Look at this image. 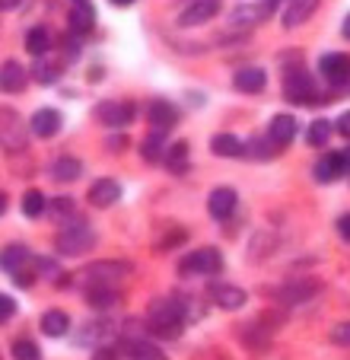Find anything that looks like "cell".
<instances>
[{
	"instance_id": "obj_1",
	"label": "cell",
	"mask_w": 350,
	"mask_h": 360,
	"mask_svg": "<svg viewBox=\"0 0 350 360\" xmlns=\"http://www.w3.org/2000/svg\"><path fill=\"white\" fill-rule=\"evenodd\" d=\"M182 319H185V303L179 297H160L147 309L150 332L166 335V338H175V335L182 332Z\"/></svg>"
},
{
	"instance_id": "obj_2",
	"label": "cell",
	"mask_w": 350,
	"mask_h": 360,
	"mask_svg": "<svg viewBox=\"0 0 350 360\" xmlns=\"http://www.w3.org/2000/svg\"><path fill=\"white\" fill-rule=\"evenodd\" d=\"M96 245V233L89 230V224L80 217V214H74V217H67V226H64L61 233H58V252L61 255H86L89 249Z\"/></svg>"
},
{
	"instance_id": "obj_3",
	"label": "cell",
	"mask_w": 350,
	"mask_h": 360,
	"mask_svg": "<svg viewBox=\"0 0 350 360\" xmlns=\"http://www.w3.org/2000/svg\"><path fill=\"white\" fill-rule=\"evenodd\" d=\"M128 271H131V265H122V262H99V265H89L77 281L86 290H93V287H118L128 278Z\"/></svg>"
},
{
	"instance_id": "obj_4",
	"label": "cell",
	"mask_w": 350,
	"mask_h": 360,
	"mask_svg": "<svg viewBox=\"0 0 350 360\" xmlns=\"http://www.w3.org/2000/svg\"><path fill=\"white\" fill-rule=\"evenodd\" d=\"M223 0H185L182 10H179V26L191 29V26H204L220 13Z\"/></svg>"
},
{
	"instance_id": "obj_5",
	"label": "cell",
	"mask_w": 350,
	"mask_h": 360,
	"mask_svg": "<svg viewBox=\"0 0 350 360\" xmlns=\"http://www.w3.org/2000/svg\"><path fill=\"white\" fill-rule=\"evenodd\" d=\"M283 93H287L290 102H297V105H306V102H312V99H316L312 77L306 74L303 68H290L287 77H283Z\"/></svg>"
},
{
	"instance_id": "obj_6",
	"label": "cell",
	"mask_w": 350,
	"mask_h": 360,
	"mask_svg": "<svg viewBox=\"0 0 350 360\" xmlns=\"http://www.w3.org/2000/svg\"><path fill=\"white\" fill-rule=\"evenodd\" d=\"M220 268H223L220 252L207 245V249H197V252H191V255H185L179 271L182 274H216Z\"/></svg>"
},
{
	"instance_id": "obj_7",
	"label": "cell",
	"mask_w": 350,
	"mask_h": 360,
	"mask_svg": "<svg viewBox=\"0 0 350 360\" xmlns=\"http://www.w3.org/2000/svg\"><path fill=\"white\" fill-rule=\"evenodd\" d=\"M96 118H99L102 124H108V128H122V124H128L131 118H134V102H128V99L99 102V105H96Z\"/></svg>"
},
{
	"instance_id": "obj_8",
	"label": "cell",
	"mask_w": 350,
	"mask_h": 360,
	"mask_svg": "<svg viewBox=\"0 0 350 360\" xmlns=\"http://www.w3.org/2000/svg\"><path fill=\"white\" fill-rule=\"evenodd\" d=\"M347 163H350L347 153H325V157L316 163V179L318 182H337V179L350 169Z\"/></svg>"
},
{
	"instance_id": "obj_9",
	"label": "cell",
	"mask_w": 350,
	"mask_h": 360,
	"mask_svg": "<svg viewBox=\"0 0 350 360\" xmlns=\"http://www.w3.org/2000/svg\"><path fill=\"white\" fill-rule=\"evenodd\" d=\"M207 207L216 220H226L229 214L236 211V188H229V185H220V188L210 191L207 198Z\"/></svg>"
},
{
	"instance_id": "obj_10",
	"label": "cell",
	"mask_w": 350,
	"mask_h": 360,
	"mask_svg": "<svg viewBox=\"0 0 350 360\" xmlns=\"http://www.w3.org/2000/svg\"><path fill=\"white\" fill-rule=\"evenodd\" d=\"M147 115H150V128H153V131H169L175 122H179V109H175L172 102H166V99H153V102H150Z\"/></svg>"
},
{
	"instance_id": "obj_11",
	"label": "cell",
	"mask_w": 350,
	"mask_h": 360,
	"mask_svg": "<svg viewBox=\"0 0 350 360\" xmlns=\"http://www.w3.org/2000/svg\"><path fill=\"white\" fill-rule=\"evenodd\" d=\"M210 297H214V303L220 306V309H242V306L249 303V293L236 284H216L214 290H210Z\"/></svg>"
},
{
	"instance_id": "obj_12",
	"label": "cell",
	"mask_w": 350,
	"mask_h": 360,
	"mask_svg": "<svg viewBox=\"0 0 350 360\" xmlns=\"http://www.w3.org/2000/svg\"><path fill=\"white\" fill-rule=\"evenodd\" d=\"M118 198H122V185L115 182V179H99L89 188V204L93 207H112Z\"/></svg>"
},
{
	"instance_id": "obj_13",
	"label": "cell",
	"mask_w": 350,
	"mask_h": 360,
	"mask_svg": "<svg viewBox=\"0 0 350 360\" xmlns=\"http://www.w3.org/2000/svg\"><path fill=\"white\" fill-rule=\"evenodd\" d=\"M318 10V0H290L287 10H283V26L287 29H297L309 20L312 13Z\"/></svg>"
},
{
	"instance_id": "obj_14",
	"label": "cell",
	"mask_w": 350,
	"mask_h": 360,
	"mask_svg": "<svg viewBox=\"0 0 350 360\" xmlns=\"http://www.w3.org/2000/svg\"><path fill=\"white\" fill-rule=\"evenodd\" d=\"M318 68H322V74L328 77L331 83H347L350 80V58L347 55H325Z\"/></svg>"
},
{
	"instance_id": "obj_15",
	"label": "cell",
	"mask_w": 350,
	"mask_h": 360,
	"mask_svg": "<svg viewBox=\"0 0 350 360\" xmlns=\"http://www.w3.org/2000/svg\"><path fill=\"white\" fill-rule=\"evenodd\" d=\"M233 83H236L239 93H261L268 86V74L261 68H242V70H236V80Z\"/></svg>"
},
{
	"instance_id": "obj_16",
	"label": "cell",
	"mask_w": 350,
	"mask_h": 360,
	"mask_svg": "<svg viewBox=\"0 0 350 360\" xmlns=\"http://www.w3.org/2000/svg\"><path fill=\"white\" fill-rule=\"evenodd\" d=\"M32 131L39 137H51L61 131V112L58 109H39L32 115Z\"/></svg>"
},
{
	"instance_id": "obj_17",
	"label": "cell",
	"mask_w": 350,
	"mask_h": 360,
	"mask_svg": "<svg viewBox=\"0 0 350 360\" xmlns=\"http://www.w3.org/2000/svg\"><path fill=\"white\" fill-rule=\"evenodd\" d=\"M0 86L7 89V93H20L26 86V70H22L20 61H7L4 70H0Z\"/></svg>"
},
{
	"instance_id": "obj_18",
	"label": "cell",
	"mask_w": 350,
	"mask_h": 360,
	"mask_svg": "<svg viewBox=\"0 0 350 360\" xmlns=\"http://www.w3.org/2000/svg\"><path fill=\"white\" fill-rule=\"evenodd\" d=\"M210 150H214L216 157H245V143L236 134H216L210 141Z\"/></svg>"
},
{
	"instance_id": "obj_19",
	"label": "cell",
	"mask_w": 350,
	"mask_h": 360,
	"mask_svg": "<svg viewBox=\"0 0 350 360\" xmlns=\"http://www.w3.org/2000/svg\"><path fill=\"white\" fill-rule=\"evenodd\" d=\"M67 328H70V319L61 309H48V313L41 316V332H45L48 338H61V335H67Z\"/></svg>"
},
{
	"instance_id": "obj_20",
	"label": "cell",
	"mask_w": 350,
	"mask_h": 360,
	"mask_svg": "<svg viewBox=\"0 0 350 360\" xmlns=\"http://www.w3.org/2000/svg\"><path fill=\"white\" fill-rule=\"evenodd\" d=\"M287 147V143H280V141H274V137H252V143L245 147V153L249 157H258V160H271V157H277L280 150Z\"/></svg>"
},
{
	"instance_id": "obj_21",
	"label": "cell",
	"mask_w": 350,
	"mask_h": 360,
	"mask_svg": "<svg viewBox=\"0 0 350 360\" xmlns=\"http://www.w3.org/2000/svg\"><path fill=\"white\" fill-rule=\"evenodd\" d=\"M0 262H4V271L7 274H16L20 268H26V262H32V255H29L26 245H7L4 255H0Z\"/></svg>"
},
{
	"instance_id": "obj_22",
	"label": "cell",
	"mask_w": 350,
	"mask_h": 360,
	"mask_svg": "<svg viewBox=\"0 0 350 360\" xmlns=\"http://www.w3.org/2000/svg\"><path fill=\"white\" fill-rule=\"evenodd\" d=\"M268 134L274 137V141H280V143H290L293 141V134H297V122H293V115H274L271 118V124H268Z\"/></svg>"
},
{
	"instance_id": "obj_23",
	"label": "cell",
	"mask_w": 350,
	"mask_h": 360,
	"mask_svg": "<svg viewBox=\"0 0 350 360\" xmlns=\"http://www.w3.org/2000/svg\"><path fill=\"white\" fill-rule=\"evenodd\" d=\"M141 153H143V160H147V163L166 157V131H150L147 141H143V147H141Z\"/></svg>"
},
{
	"instance_id": "obj_24",
	"label": "cell",
	"mask_w": 350,
	"mask_h": 360,
	"mask_svg": "<svg viewBox=\"0 0 350 360\" xmlns=\"http://www.w3.org/2000/svg\"><path fill=\"white\" fill-rule=\"evenodd\" d=\"M48 48H51V35H48V29L45 26L29 29V32H26V51H29V55L41 58Z\"/></svg>"
},
{
	"instance_id": "obj_25",
	"label": "cell",
	"mask_w": 350,
	"mask_h": 360,
	"mask_svg": "<svg viewBox=\"0 0 350 360\" xmlns=\"http://www.w3.org/2000/svg\"><path fill=\"white\" fill-rule=\"evenodd\" d=\"M0 122H4V141H7V147H20V143L26 141V134H20V118H16V112L4 109L0 112Z\"/></svg>"
},
{
	"instance_id": "obj_26",
	"label": "cell",
	"mask_w": 350,
	"mask_h": 360,
	"mask_svg": "<svg viewBox=\"0 0 350 360\" xmlns=\"http://www.w3.org/2000/svg\"><path fill=\"white\" fill-rule=\"evenodd\" d=\"M318 290H322V281H299V284L287 287L280 300H287V303H299V300H309V297H316Z\"/></svg>"
},
{
	"instance_id": "obj_27",
	"label": "cell",
	"mask_w": 350,
	"mask_h": 360,
	"mask_svg": "<svg viewBox=\"0 0 350 360\" xmlns=\"http://www.w3.org/2000/svg\"><path fill=\"white\" fill-rule=\"evenodd\" d=\"M80 172H83V166H80V160H74V157H61L51 166V176L58 179V182H74Z\"/></svg>"
},
{
	"instance_id": "obj_28",
	"label": "cell",
	"mask_w": 350,
	"mask_h": 360,
	"mask_svg": "<svg viewBox=\"0 0 350 360\" xmlns=\"http://www.w3.org/2000/svg\"><path fill=\"white\" fill-rule=\"evenodd\" d=\"M93 22H96L93 7H89L86 0H83V4H77L74 13H70V29H74V32H89V29H93Z\"/></svg>"
},
{
	"instance_id": "obj_29",
	"label": "cell",
	"mask_w": 350,
	"mask_h": 360,
	"mask_svg": "<svg viewBox=\"0 0 350 360\" xmlns=\"http://www.w3.org/2000/svg\"><path fill=\"white\" fill-rule=\"evenodd\" d=\"M131 360H166V354H162L160 345H153V341H131Z\"/></svg>"
},
{
	"instance_id": "obj_30",
	"label": "cell",
	"mask_w": 350,
	"mask_h": 360,
	"mask_svg": "<svg viewBox=\"0 0 350 360\" xmlns=\"http://www.w3.org/2000/svg\"><path fill=\"white\" fill-rule=\"evenodd\" d=\"M306 141H309L312 147H325V143L331 141V122H325V118L312 122L309 131H306Z\"/></svg>"
},
{
	"instance_id": "obj_31",
	"label": "cell",
	"mask_w": 350,
	"mask_h": 360,
	"mask_svg": "<svg viewBox=\"0 0 350 360\" xmlns=\"http://www.w3.org/2000/svg\"><path fill=\"white\" fill-rule=\"evenodd\" d=\"M166 166L172 172H185V169H188V143H185V141L175 143V147L166 153Z\"/></svg>"
},
{
	"instance_id": "obj_32",
	"label": "cell",
	"mask_w": 350,
	"mask_h": 360,
	"mask_svg": "<svg viewBox=\"0 0 350 360\" xmlns=\"http://www.w3.org/2000/svg\"><path fill=\"white\" fill-rule=\"evenodd\" d=\"M48 211V204H45V198H41V191H26V198H22V214L26 217H41V214Z\"/></svg>"
},
{
	"instance_id": "obj_33",
	"label": "cell",
	"mask_w": 350,
	"mask_h": 360,
	"mask_svg": "<svg viewBox=\"0 0 350 360\" xmlns=\"http://www.w3.org/2000/svg\"><path fill=\"white\" fill-rule=\"evenodd\" d=\"M13 357L16 360H41V351L32 338H16L13 341Z\"/></svg>"
},
{
	"instance_id": "obj_34",
	"label": "cell",
	"mask_w": 350,
	"mask_h": 360,
	"mask_svg": "<svg viewBox=\"0 0 350 360\" xmlns=\"http://www.w3.org/2000/svg\"><path fill=\"white\" fill-rule=\"evenodd\" d=\"M86 300L93 306H112V303H118V293H115V287H93Z\"/></svg>"
},
{
	"instance_id": "obj_35",
	"label": "cell",
	"mask_w": 350,
	"mask_h": 360,
	"mask_svg": "<svg viewBox=\"0 0 350 360\" xmlns=\"http://www.w3.org/2000/svg\"><path fill=\"white\" fill-rule=\"evenodd\" d=\"M48 211H51V217L64 220V217H74V214H77V204L70 201V198H58V201L48 204Z\"/></svg>"
},
{
	"instance_id": "obj_36",
	"label": "cell",
	"mask_w": 350,
	"mask_h": 360,
	"mask_svg": "<svg viewBox=\"0 0 350 360\" xmlns=\"http://www.w3.org/2000/svg\"><path fill=\"white\" fill-rule=\"evenodd\" d=\"M58 74H61V64H54V68H51L48 61H39V64L32 68V77H35L39 83H51V80H58Z\"/></svg>"
},
{
	"instance_id": "obj_37",
	"label": "cell",
	"mask_w": 350,
	"mask_h": 360,
	"mask_svg": "<svg viewBox=\"0 0 350 360\" xmlns=\"http://www.w3.org/2000/svg\"><path fill=\"white\" fill-rule=\"evenodd\" d=\"M331 341L341 347H350V322H341V326L331 328Z\"/></svg>"
},
{
	"instance_id": "obj_38",
	"label": "cell",
	"mask_w": 350,
	"mask_h": 360,
	"mask_svg": "<svg viewBox=\"0 0 350 360\" xmlns=\"http://www.w3.org/2000/svg\"><path fill=\"white\" fill-rule=\"evenodd\" d=\"M93 360H118V351L108 347V345H102V347H96L93 351Z\"/></svg>"
},
{
	"instance_id": "obj_39",
	"label": "cell",
	"mask_w": 350,
	"mask_h": 360,
	"mask_svg": "<svg viewBox=\"0 0 350 360\" xmlns=\"http://www.w3.org/2000/svg\"><path fill=\"white\" fill-rule=\"evenodd\" d=\"M0 306H4V322H7L10 316L16 313V303H13V297H4V300H0Z\"/></svg>"
},
{
	"instance_id": "obj_40",
	"label": "cell",
	"mask_w": 350,
	"mask_h": 360,
	"mask_svg": "<svg viewBox=\"0 0 350 360\" xmlns=\"http://www.w3.org/2000/svg\"><path fill=\"white\" fill-rule=\"evenodd\" d=\"M337 233H341L344 239H350V214H344V217L337 220Z\"/></svg>"
},
{
	"instance_id": "obj_41",
	"label": "cell",
	"mask_w": 350,
	"mask_h": 360,
	"mask_svg": "<svg viewBox=\"0 0 350 360\" xmlns=\"http://www.w3.org/2000/svg\"><path fill=\"white\" fill-rule=\"evenodd\" d=\"M337 131H341L344 137H350V112H344L341 122H337Z\"/></svg>"
},
{
	"instance_id": "obj_42",
	"label": "cell",
	"mask_w": 350,
	"mask_h": 360,
	"mask_svg": "<svg viewBox=\"0 0 350 360\" xmlns=\"http://www.w3.org/2000/svg\"><path fill=\"white\" fill-rule=\"evenodd\" d=\"M341 32H344V39H350V13H347V20H344V26H341Z\"/></svg>"
},
{
	"instance_id": "obj_43",
	"label": "cell",
	"mask_w": 350,
	"mask_h": 360,
	"mask_svg": "<svg viewBox=\"0 0 350 360\" xmlns=\"http://www.w3.org/2000/svg\"><path fill=\"white\" fill-rule=\"evenodd\" d=\"M16 4H20V0H0V7H4V10H10V7H16Z\"/></svg>"
},
{
	"instance_id": "obj_44",
	"label": "cell",
	"mask_w": 350,
	"mask_h": 360,
	"mask_svg": "<svg viewBox=\"0 0 350 360\" xmlns=\"http://www.w3.org/2000/svg\"><path fill=\"white\" fill-rule=\"evenodd\" d=\"M115 7H131V4H134V0H112Z\"/></svg>"
},
{
	"instance_id": "obj_45",
	"label": "cell",
	"mask_w": 350,
	"mask_h": 360,
	"mask_svg": "<svg viewBox=\"0 0 350 360\" xmlns=\"http://www.w3.org/2000/svg\"><path fill=\"white\" fill-rule=\"evenodd\" d=\"M74 4H83V0H74Z\"/></svg>"
},
{
	"instance_id": "obj_46",
	"label": "cell",
	"mask_w": 350,
	"mask_h": 360,
	"mask_svg": "<svg viewBox=\"0 0 350 360\" xmlns=\"http://www.w3.org/2000/svg\"><path fill=\"white\" fill-rule=\"evenodd\" d=\"M347 160H350V153H347Z\"/></svg>"
}]
</instances>
